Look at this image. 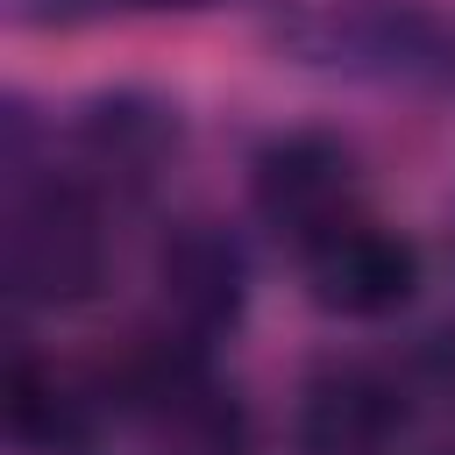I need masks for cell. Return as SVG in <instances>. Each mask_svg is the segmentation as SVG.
Instances as JSON below:
<instances>
[{
    "label": "cell",
    "instance_id": "3",
    "mask_svg": "<svg viewBox=\"0 0 455 455\" xmlns=\"http://www.w3.org/2000/svg\"><path fill=\"white\" fill-rule=\"evenodd\" d=\"M14 277L36 299H78V291H92V277H100V213L71 185L43 192L21 213V228H14Z\"/></svg>",
    "mask_w": 455,
    "mask_h": 455
},
{
    "label": "cell",
    "instance_id": "1",
    "mask_svg": "<svg viewBox=\"0 0 455 455\" xmlns=\"http://www.w3.org/2000/svg\"><path fill=\"white\" fill-rule=\"evenodd\" d=\"M306 277H313V299L327 313L377 320V313H391V306L412 299L419 256H412V242L370 228V220H348V228H334V235H320L306 249Z\"/></svg>",
    "mask_w": 455,
    "mask_h": 455
},
{
    "label": "cell",
    "instance_id": "4",
    "mask_svg": "<svg viewBox=\"0 0 455 455\" xmlns=\"http://www.w3.org/2000/svg\"><path fill=\"white\" fill-rule=\"evenodd\" d=\"M398 419V398L377 384V377H363V370H341V377H327L320 391H313V405H306V434H313V448H370L384 427Z\"/></svg>",
    "mask_w": 455,
    "mask_h": 455
},
{
    "label": "cell",
    "instance_id": "2",
    "mask_svg": "<svg viewBox=\"0 0 455 455\" xmlns=\"http://www.w3.org/2000/svg\"><path fill=\"white\" fill-rule=\"evenodd\" d=\"M348 156L334 149V142H320V135H291L284 149H270L263 156V171H256V206L299 242V249H313L320 235H334V228H348L355 213H348Z\"/></svg>",
    "mask_w": 455,
    "mask_h": 455
},
{
    "label": "cell",
    "instance_id": "6",
    "mask_svg": "<svg viewBox=\"0 0 455 455\" xmlns=\"http://www.w3.org/2000/svg\"><path fill=\"white\" fill-rule=\"evenodd\" d=\"M7 427H14L21 441H43V448L71 441V434H78V398H71V384H64L57 370L14 363V377H7Z\"/></svg>",
    "mask_w": 455,
    "mask_h": 455
},
{
    "label": "cell",
    "instance_id": "5",
    "mask_svg": "<svg viewBox=\"0 0 455 455\" xmlns=\"http://www.w3.org/2000/svg\"><path fill=\"white\" fill-rule=\"evenodd\" d=\"M235 249H220L213 235H185L178 249H164V284H171V299L185 306V313H199V320H220V313H235Z\"/></svg>",
    "mask_w": 455,
    "mask_h": 455
}]
</instances>
